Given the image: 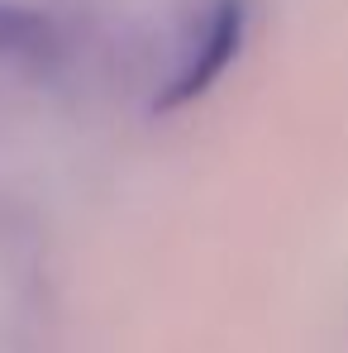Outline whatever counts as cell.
Returning <instances> with one entry per match:
<instances>
[{"label":"cell","instance_id":"obj_1","mask_svg":"<svg viewBox=\"0 0 348 353\" xmlns=\"http://www.w3.org/2000/svg\"><path fill=\"white\" fill-rule=\"evenodd\" d=\"M243 39H248V5H243V0H215L210 14H205V24H201V34L191 39L186 58L176 62L167 86L153 96V110H158V115H172L181 105L201 101V96L229 72V62L238 58Z\"/></svg>","mask_w":348,"mask_h":353},{"label":"cell","instance_id":"obj_2","mask_svg":"<svg viewBox=\"0 0 348 353\" xmlns=\"http://www.w3.org/2000/svg\"><path fill=\"white\" fill-rule=\"evenodd\" d=\"M58 53L62 43L48 14L14 5V0H0V58L19 62V67H53Z\"/></svg>","mask_w":348,"mask_h":353}]
</instances>
